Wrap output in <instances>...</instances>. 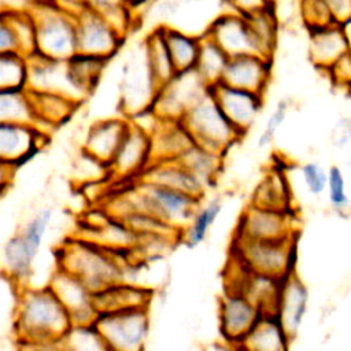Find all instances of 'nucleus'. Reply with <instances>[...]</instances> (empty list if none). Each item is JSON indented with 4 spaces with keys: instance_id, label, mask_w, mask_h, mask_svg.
Listing matches in <instances>:
<instances>
[{
    "instance_id": "obj_1",
    "label": "nucleus",
    "mask_w": 351,
    "mask_h": 351,
    "mask_svg": "<svg viewBox=\"0 0 351 351\" xmlns=\"http://www.w3.org/2000/svg\"><path fill=\"white\" fill-rule=\"evenodd\" d=\"M73 324L71 317L49 285L22 287L14 311V333L19 340H59Z\"/></svg>"
},
{
    "instance_id": "obj_2",
    "label": "nucleus",
    "mask_w": 351,
    "mask_h": 351,
    "mask_svg": "<svg viewBox=\"0 0 351 351\" xmlns=\"http://www.w3.org/2000/svg\"><path fill=\"white\" fill-rule=\"evenodd\" d=\"M111 248L97 241L74 240L64 245L59 266L81 278L95 293L122 280V266Z\"/></svg>"
},
{
    "instance_id": "obj_3",
    "label": "nucleus",
    "mask_w": 351,
    "mask_h": 351,
    "mask_svg": "<svg viewBox=\"0 0 351 351\" xmlns=\"http://www.w3.org/2000/svg\"><path fill=\"white\" fill-rule=\"evenodd\" d=\"M123 199L126 207L121 218L130 211L138 210L165 221L181 232L202 203V199L186 192L143 180H140L138 188Z\"/></svg>"
},
{
    "instance_id": "obj_4",
    "label": "nucleus",
    "mask_w": 351,
    "mask_h": 351,
    "mask_svg": "<svg viewBox=\"0 0 351 351\" xmlns=\"http://www.w3.org/2000/svg\"><path fill=\"white\" fill-rule=\"evenodd\" d=\"M29 10L36 19V53L67 60L78 52L74 15L58 8L51 0H34Z\"/></svg>"
},
{
    "instance_id": "obj_5",
    "label": "nucleus",
    "mask_w": 351,
    "mask_h": 351,
    "mask_svg": "<svg viewBox=\"0 0 351 351\" xmlns=\"http://www.w3.org/2000/svg\"><path fill=\"white\" fill-rule=\"evenodd\" d=\"M181 121L196 144L222 155L244 137L225 115L210 89Z\"/></svg>"
},
{
    "instance_id": "obj_6",
    "label": "nucleus",
    "mask_w": 351,
    "mask_h": 351,
    "mask_svg": "<svg viewBox=\"0 0 351 351\" xmlns=\"http://www.w3.org/2000/svg\"><path fill=\"white\" fill-rule=\"evenodd\" d=\"M52 221V210L41 208L18 232L11 236L3 248V265L7 277L23 285L33 271V263Z\"/></svg>"
},
{
    "instance_id": "obj_7",
    "label": "nucleus",
    "mask_w": 351,
    "mask_h": 351,
    "mask_svg": "<svg viewBox=\"0 0 351 351\" xmlns=\"http://www.w3.org/2000/svg\"><path fill=\"white\" fill-rule=\"evenodd\" d=\"M236 259L250 271L287 278L293 273L296 236L284 240H252L236 236Z\"/></svg>"
},
{
    "instance_id": "obj_8",
    "label": "nucleus",
    "mask_w": 351,
    "mask_h": 351,
    "mask_svg": "<svg viewBox=\"0 0 351 351\" xmlns=\"http://www.w3.org/2000/svg\"><path fill=\"white\" fill-rule=\"evenodd\" d=\"M95 324L110 351H144L149 333L148 307L100 311Z\"/></svg>"
},
{
    "instance_id": "obj_9",
    "label": "nucleus",
    "mask_w": 351,
    "mask_h": 351,
    "mask_svg": "<svg viewBox=\"0 0 351 351\" xmlns=\"http://www.w3.org/2000/svg\"><path fill=\"white\" fill-rule=\"evenodd\" d=\"M159 88L148 66L143 43L140 48L133 51V55L129 56L122 71L119 107L123 117L132 119L151 111Z\"/></svg>"
},
{
    "instance_id": "obj_10",
    "label": "nucleus",
    "mask_w": 351,
    "mask_h": 351,
    "mask_svg": "<svg viewBox=\"0 0 351 351\" xmlns=\"http://www.w3.org/2000/svg\"><path fill=\"white\" fill-rule=\"evenodd\" d=\"M207 92L208 85L196 69L177 73L159 88L152 111L160 119L180 121Z\"/></svg>"
},
{
    "instance_id": "obj_11",
    "label": "nucleus",
    "mask_w": 351,
    "mask_h": 351,
    "mask_svg": "<svg viewBox=\"0 0 351 351\" xmlns=\"http://www.w3.org/2000/svg\"><path fill=\"white\" fill-rule=\"evenodd\" d=\"M78 52L110 60L126 40L100 12L85 8L75 16Z\"/></svg>"
},
{
    "instance_id": "obj_12",
    "label": "nucleus",
    "mask_w": 351,
    "mask_h": 351,
    "mask_svg": "<svg viewBox=\"0 0 351 351\" xmlns=\"http://www.w3.org/2000/svg\"><path fill=\"white\" fill-rule=\"evenodd\" d=\"M263 315L258 303L244 291L230 287L219 302V332L232 346H237Z\"/></svg>"
},
{
    "instance_id": "obj_13",
    "label": "nucleus",
    "mask_w": 351,
    "mask_h": 351,
    "mask_svg": "<svg viewBox=\"0 0 351 351\" xmlns=\"http://www.w3.org/2000/svg\"><path fill=\"white\" fill-rule=\"evenodd\" d=\"M154 163L152 136L148 130L133 123L119 145L107 170L117 178H141Z\"/></svg>"
},
{
    "instance_id": "obj_14",
    "label": "nucleus",
    "mask_w": 351,
    "mask_h": 351,
    "mask_svg": "<svg viewBox=\"0 0 351 351\" xmlns=\"http://www.w3.org/2000/svg\"><path fill=\"white\" fill-rule=\"evenodd\" d=\"M239 237L252 240H284L296 236L291 211L251 203L239 221Z\"/></svg>"
},
{
    "instance_id": "obj_15",
    "label": "nucleus",
    "mask_w": 351,
    "mask_h": 351,
    "mask_svg": "<svg viewBox=\"0 0 351 351\" xmlns=\"http://www.w3.org/2000/svg\"><path fill=\"white\" fill-rule=\"evenodd\" d=\"M48 285L67 308L73 324L95 322L99 314L95 292L81 278L58 267Z\"/></svg>"
},
{
    "instance_id": "obj_16",
    "label": "nucleus",
    "mask_w": 351,
    "mask_h": 351,
    "mask_svg": "<svg viewBox=\"0 0 351 351\" xmlns=\"http://www.w3.org/2000/svg\"><path fill=\"white\" fill-rule=\"evenodd\" d=\"M27 89L63 93L80 103L86 99L84 92L71 78L67 69V60L52 59L41 53L29 56Z\"/></svg>"
},
{
    "instance_id": "obj_17",
    "label": "nucleus",
    "mask_w": 351,
    "mask_h": 351,
    "mask_svg": "<svg viewBox=\"0 0 351 351\" xmlns=\"http://www.w3.org/2000/svg\"><path fill=\"white\" fill-rule=\"evenodd\" d=\"M208 89L229 121L245 136L263 108L265 96L223 82L210 85Z\"/></svg>"
},
{
    "instance_id": "obj_18",
    "label": "nucleus",
    "mask_w": 351,
    "mask_h": 351,
    "mask_svg": "<svg viewBox=\"0 0 351 351\" xmlns=\"http://www.w3.org/2000/svg\"><path fill=\"white\" fill-rule=\"evenodd\" d=\"M203 33L213 38L229 58L244 53H258L254 36L244 15L240 12L230 10L221 12L208 23Z\"/></svg>"
},
{
    "instance_id": "obj_19",
    "label": "nucleus",
    "mask_w": 351,
    "mask_h": 351,
    "mask_svg": "<svg viewBox=\"0 0 351 351\" xmlns=\"http://www.w3.org/2000/svg\"><path fill=\"white\" fill-rule=\"evenodd\" d=\"M273 59L258 53L230 56L221 82L265 96L271 80Z\"/></svg>"
},
{
    "instance_id": "obj_20",
    "label": "nucleus",
    "mask_w": 351,
    "mask_h": 351,
    "mask_svg": "<svg viewBox=\"0 0 351 351\" xmlns=\"http://www.w3.org/2000/svg\"><path fill=\"white\" fill-rule=\"evenodd\" d=\"M47 134L36 125L0 122L1 163L15 167L30 159L41 148Z\"/></svg>"
},
{
    "instance_id": "obj_21",
    "label": "nucleus",
    "mask_w": 351,
    "mask_h": 351,
    "mask_svg": "<svg viewBox=\"0 0 351 351\" xmlns=\"http://www.w3.org/2000/svg\"><path fill=\"white\" fill-rule=\"evenodd\" d=\"M129 128L130 119L126 117H112L96 121L88 129L84 141V152L107 169Z\"/></svg>"
},
{
    "instance_id": "obj_22",
    "label": "nucleus",
    "mask_w": 351,
    "mask_h": 351,
    "mask_svg": "<svg viewBox=\"0 0 351 351\" xmlns=\"http://www.w3.org/2000/svg\"><path fill=\"white\" fill-rule=\"evenodd\" d=\"M308 298L310 295L307 287L295 274V271L284 278L277 314L291 339H293L302 328L307 314Z\"/></svg>"
},
{
    "instance_id": "obj_23",
    "label": "nucleus",
    "mask_w": 351,
    "mask_h": 351,
    "mask_svg": "<svg viewBox=\"0 0 351 351\" xmlns=\"http://www.w3.org/2000/svg\"><path fill=\"white\" fill-rule=\"evenodd\" d=\"M143 181L166 185L203 200L207 185L178 160L154 162L141 176Z\"/></svg>"
},
{
    "instance_id": "obj_24",
    "label": "nucleus",
    "mask_w": 351,
    "mask_h": 351,
    "mask_svg": "<svg viewBox=\"0 0 351 351\" xmlns=\"http://www.w3.org/2000/svg\"><path fill=\"white\" fill-rule=\"evenodd\" d=\"M308 37L310 60L322 73H326L340 56L350 51L348 40L341 23H333L330 26L308 32Z\"/></svg>"
},
{
    "instance_id": "obj_25",
    "label": "nucleus",
    "mask_w": 351,
    "mask_h": 351,
    "mask_svg": "<svg viewBox=\"0 0 351 351\" xmlns=\"http://www.w3.org/2000/svg\"><path fill=\"white\" fill-rule=\"evenodd\" d=\"M27 90L37 118V128L47 133L51 129L67 122L81 106L80 101L63 93L32 89Z\"/></svg>"
},
{
    "instance_id": "obj_26",
    "label": "nucleus",
    "mask_w": 351,
    "mask_h": 351,
    "mask_svg": "<svg viewBox=\"0 0 351 351\" xmlns=\"http://www.w3.org/2000/svg\"><path fill=\"white\" fill-rule=\"evenodd\" d=\"M154 145V162L177 160L188 148L195 144L193 137L177 119H160L151 132Z\"/></svg>"
},
{
    "instance_id": "obj_27",
    "label": "nucleus",
    "mask_w": 351,
    "mask_h": 351,
    "mask_svg": "<svg viewBox=\"0 0 351 351\" xmlns=\"http://www.w3.org/2000/svg\"><path fill=\"white\" fill-rule=\"evenodd\" d=\"M291 340L278 314H263L237 346L241 351H289Z\"/></svg>"
},
{
    "instance_id": "obj_28",
    "label": "nucleus",
    "mask_w": 351,
    "mask_h": 351,
    "mask_svg": "<svg viewBox=\"0 0 351 351\" xmlns=\"http://www.w3.org/2000/svg\"><path fill=\"white\" fill-rule=\"evenodd\" d=\"M151 292L130 282H117L95 293V303L100 311H110L128 307H148Z\"/></svg>"
},
{
    "instance_id": "obj_29",
    "label": "nucleus",
    "mask_w": 351,
    "mask_h": 351,
    "mask_svg": "<svg viewBox=\"0 0 351 351\" xmlns=\"http://www.w3.org/2000/svg\"><path fill=\"white\" fill-rule=\"evenodd\" d=\"M243 15L254 36L258 53L273 59L278 37V21L274 4Z\"/></svg>"
},
{
    "instance_id": "obj_30",
    "label": "nucleus",
    "mask_w": 351,
    "mask_h": 351,
    "mask_svg": "<svg viewBox=\"0 0 351 351\" xmlns=\"http://www.w3.org/2000/svg\"><path fill=\"white\" fill-rule=\"evenodd\" d=\"M162 30L177 73L195 69L200 51V34L195 36L169 25H162Z\"/></svg>"
},
{
    "instance_id": "obj_31",
    "label": "nucleus",
    "mask_w": 351,
    "mask_h": 351,
    "mask_svg": "<svg viewBox=\"0 0 351 351\" xmlns=\"http://www.w3.org/2000/svg\"><path fill=\"white\" fill-rule=\"evenodd\" d=\"M144 48L151 73L159 86L167 84L176 74L177 69L170 56L169 48L166 45L162 25L156 26L144 38Z\"/></svg>"
},
{
    "instance_id": "obj_32",
    "label": "nucleus",
    "mask_w": 351,
    "mask_h": 351,
    "mask_svg": "<svg viewBox=\"0 0 351 351\" xmlns=\"http://www.w3.org/2000/svg\"><path fill=\"white\" fill-rule=\"evenodd\" d=\"M221 211L222 200L219 197H211L204 204H200L188 225L182 229L181 241L189 248H195L202 244L206 240Z\"/></svg>"
},
{
    "instance_id": "obj_33",
    "label": "nucleus",
    "mask_w": 351,
    "mask_h": 351,
    "mask_svg": "<svg viewBox=\"0 0 351 351\" xmlns=\"http://www.w3.org/2000/svg\"><path fill=\"white\" fill-rule=\"evenodd\" d=\"M107 59L77 52L70 59H67V69L74 81V84L84 92L88 97L93 89L96 88L104 69L107 64Z\"/></svg>"
},
{
    "instance_id": "obj_34",
    "label": "nucleus",
    "mask_w": 351,
    "mask_h": 351,
    "mask_svg": "<svg viewBox=\"0 0 351 351\" xmlns=\"http://www.w3.org/2000/svg\"><path fill=\"white\" fill-rule=\"evenodd\" d=\"M0 122L29 123L37 126V118L27 88L0 89Z\"/></svg>"
},
{
    "instance_id": "obj_35",
    "label": "nucleus",
    "mask_w": 351,
    "mask_h": 351,
    "mask_svg": "<svg viewBox=\"0 0 351 351\" xmlns=\"http://www.w3.org/2000/svg\"><path fill=\"white\" fill-rule=\"evenodd\" d=\"M228 60L229 55L213 38L202 33L200 51L195 69L208 86L221 82Z\"/></svg>"
},
{
    "instance_id": "obj_36",
    "label": "nucleus",
    "mask_w": 351,
    "mask_h": 351,
    "mask_svg": "<svg viewBox=\"0 0 351 351\" xmlns=\"http://www.w3.org/2000/svg\"><path fill=\"white\" fill-rule=\"evenodd\" d=\"M222 158V154H218L195 143L177 160L208 186L210 182L217 180V176L221 171Z\"/></svg>"
},
{
    "instance_id": "obj_37",
    "label": "nucleus",
    "mask_w": 351,
    "mask_h": 351,
    "mask_svg": "<svg viewBox=\"0 0 351 351\" xmlns=\"http://www.w3.org/2000/svg\"><path fill=\"white\" fill-rule=\"evenodd\" d=\"M58 341L60 351H110L95 322L71 324Z\"/></svg>"
},
{
    "instance_id": "obj_38",
    "label": "nucleus",
    "mask_w": 351,
    "mask_h": 351,
    "mask_svg": "<svg viewBox=\"0 0 351 351\" xmlns=\"http://www.w3.org/2000/svg\"><path fill=\"white\" fill-rule=\"evenodd\" d=\"M0 19H4L14 29L18 43L19 52L25 56H32L37 52V32H36V19L29 8L16 10V8H3Z\"/></svg>"
},
{
    "instance_id": "obj_39",
    "label": "nucleus",
    "mask_w": 351,
    "mask_h": 351,
    "mask_svg": "<svg viewBox=\"0 0 351 351\" xmlns=\"http://www.w3.org/2000/svg\"><path fill=\"white\" fill-rule=\"evenodd\" d=\"M29 58L21 52L0 53V89L27 88Z\"/></svg>"
},
{
    "instance_id": "obj_40",
    "label": "nucleus",
    "mask_w": 351,
    "mask_h": 351,
    "mask_svg": "<svg viewBox=\"0 0 351 351\" xmlns=\"http://www.w3.org/2000/svg\"><path fill=\"white\" fill-rule=\"evenodd\" d=\"M252 203L269 208L291 211L287 180H284L282 176L274 173L267 176L265 180H262Z\"/></svg>"
},
{
    "instance_id": "obj_41",
    "label": "nucleus",
    "mask_w": 351,
    "mask_h": 351,
    "mask_svg": "<svg viewBox=\"0 0 351 351\" xmlns=\"http://www.w3.org/2000/svg\"><path fill=\"white\" fill-rule=\"evenodd\" d=\"M299 12L307 32L337 23L326 0H299Z\"/></svg>"
},
{
    "instance_id": "obj_42",
    "label": "nucleus",
    "mask_w": 351,
    "mask_h": 351,
    "mask_svg": "<svg viewBox=\"0 0 351 351\" xmlns=\"http://www.w3.org/2000/svg\"><path fill=\"white\" fill-rule=\"evenodd\" d=\"M328 200L330 207L337 213H344L350 207V197L347 193L346 177L337 165L328 169Z\"/></svg>"
},
{
    "instance_id": "obj_43",
    "label": "nucleus",
    "mask_w": 351,
    "mask_h": 351,
    "mask_svg": "<svg viewBox=\"0 0 351 351\" xmlns=\"http://www.w3.org/2000/svg\"><path fill=\"white\" fill-rule=\"evenodd\" d=\"M300 176L307 192L313 196H321L328 186V170L317 162H307L300 166Z\"/></svg>"
},
{
    "instance_id": "obj_44",
    "label": "nucleus",
    "mask_w": 351,
    "mask_h": 351,
    "mask_svg": "<svg viewBox=\"0 0 351 351\" xmlns=\"http://www.w3.org/2000/svg\"><path fill=\"white\" fill-rule=\"evenodd\" d=\"M289 110V100L288 99H281L277 104L276 108L271 111V114L269 115L265 129L261 132L259 137H258V147L259 148H265L267 145H270L274 140V136L277 133V130L280 129V126L284 123L287 114Z\"/></svg>"
},
{
    "instance_id": "obj_45",
    "label": "nucleus",
    "mask_w": 351,
    "mask_h": 351,
    "mask_svg": "<svg viewBox=\"0 0 351 351\" xmlns=\"http://www.w3.org/2000/svg\"><path fill=\"white\" fill-rule=\"evenodd\" d=\"M337 88L351 90V52L340 56L325 73Z\"/></svg>"
},
{
    "instance_id": "obj_46",
    "label": "nucleus",
    "mask_w": 351,
    "mask_h": 351,
    "mask_svg": "<svg viewBox=\"0 0 351 351\" xmlns=\"http://www.w3.org/2000/svg\"><path fill=\"white\" fill-rule=\"evenodd\" d=\"M19 52V43L11 25L0 19V53Z\"/></svg>"
},
{
    "instance_id": "obj_47",
    "label": "nucleus",
    "mask_w": 351,
    "mask_h": 351,
    "mask_svg": "<svg viewBox=\"0 0 351 351\" xmlns=\"http://www.w3.org/2000/svg\"><path fill=\"white\" fill-rule=\"evenodd\" d=\"M223 3L228 5V10L240 14H248L274 4L273 0H223Z\"/></svg>"
},
{
    "instance_id": "obj_48",
    "label": "nucleus",
    "mask_w": 351,
    "mask_h": 351,
    "mask_svg": "<svg viewBox=\"0 0 351 351\" xmlns=\"http://www.w3.org/2000/svg\"><path fill=\"white\" fill-rule=\"evenodd\" d=\"M337 23H344L351 18V0H326Z\"/></svg>"
},
{
    "instance_id": "obj_49",
    "label": "nucleus",
    "mask_w": 351,
    "mask_h": 351,
    "mask_svg": "<svg viewBox=\"0 0 351 351\" xmlns=\"http://www.w3.org/2000/svg\"><path fill=\"white\" fill-rule=\"evenodd\" d=\"M351 143V115L340 119L337 123V132L335 137V144L337 147H344Z\"/></svg>"
},
{
    "instance_id": "obj_50",
    "label": "nucleus",
    "mask_w": 351,
    "mask_h": 351,
    "mask_svg": "<svg viewBox=\"0 0 351 351\" xmlns=\"http://www.w3.org/2000/svg\"><path fill=\"white\" fill-rule=\"evenodd\" d=\"M58 8L77 16L86 8L85 0H51Z\"/></svg>"
},
{
    "instance_id": "obj_51",
    "label": "nucleus",
    "mask_w": 351,
    "mask_h": 351,
    "mask_svg": "<svg viewBox=\"0 0 351 351\" xmlns=\"http://www.w3.org/2000/svg\"><path fill=\"white\" fill-rule=\"evenodd\" d=\"M85 4L88 8H92L97 12H103L112 7L128 4V0H85Z\"/></svg>"
},
{
    "instance_id": "obj_52",
    "label": "nucleus",
    "mask_w": 351,
    "mask_h": 351,
    "mask_svg": "<svg viewBox=\"0 0 351 351\" xmlns=\"http://www.w3.org/2000/svg\"><path fill=\"white\" fill-rule=\"evenodd\" d=\"M343 25V29L346 32V36H347V40H348V45H350V52H351V18L348 21H346Z\"/></svg>"
},
{
    "instance_id": "obj_53",
    "label": "nucleus",
    "mask_w": 351,
    "mask_h": 351,
    "mask_svg": "<svg viewBox=\"0 0 351 351\" xmlns=\"http://www.w3.org/2000/svg\"><path fill=\"white\" fill-rule=\"evenodd\" d=\"M145 1H149V0H128V4H129L132 8H134L136 5H141V4L145 3Z\"/></svg>"
}]
</instances>
